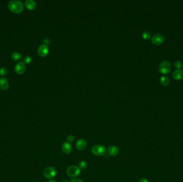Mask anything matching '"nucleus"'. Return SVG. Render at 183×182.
<instances>
[{
  "mask_svg": "<svg viewBox=\"0 0 183 182\" xmlns=\"http://www.w3.org/2000/svg\"><path fill=\"white\" fill-rule=\"evenodd\" d=\"M142 36L145 39H149L151 37V34L148 31H145L142 33Z\"/></svg>",
  "mask_w": 183,
  "mask_h": 182,
  "instance_id": "obj_18",
  "label": "nucleus"
},
{
  "mask_svg": "<svg viewBox=\"0 0 183 182\" xmlns=\"http://www.w3.org/2000/svg\"><path fill=\"white\" fill-rule=\"evenodd\" d=\"M15 70L17 73L19 74H23L26 70V65L24 62H19L17 63L15 67Z\"/></svg>",
  "mask_w": 183,
  "mask_h": 182,
  "instance_id": "obj_9",
  "label": "nucleus"
},
{
  "mask_svg": "<svg viewBox=\"0 0 183 182\" xmlns=\"http://www.w3.org/2000/svg\"><path fill=\"white\" fill-rule=\"evenodd\" d=\"M32 58L29 56H26L24 58V62L25 64H29L31 62Z\"/></svg>",
  "mask_w": 183,
  "mask_h": 182,
  "instance_id": "obj_21",
  "label": "nucleus"
},
{
  "mask_svg": "<svg viewBox=\"0 0 183 182\" xmlns=\"http://www.w3.org/2000/svg\"><path fill=\"white\" fill-rule=\"evenodd\" d=\"M173 77L175 80H180L183 79V70H176L173 73Z\"/></svg>",
  "mask_w": 183,
  "mask_h": 182,
  "instance_id": "obj_14",
  "label": "nucleus"
},
{
  "mask_svg": "<svg viewBox=\"0 0 183 182\" xmlns=\"http://www.w3.org/2000/svg\"><path fill=\"white\" fill-rule=\"evenodd\" d=\"M43 175L45 178L52 179L56 175V170L53 167H47L44 170Z\"/></svg>",
  "mask_w": 183,
  "mask_h": 182,
  "instance_id": "obj_5",
  "label": "nucleus"
},
{
  "mask_svg": "<svg viewBox=\"0 0 183 182\" xmlns=\"http://www.w3.org/2000/svg\"><path fill=\"white\" fill-rule=\"evenodd\" d=\"M70 182H84L81 179L79 178H73L71 180Z\"/></svg>",
  "mask_w": 183,
  "mask_h": 182,
  "instance_id": "obj_23",
  "label": "nucleus"
},
{
  "mask_svg": "<svg viewBox=\"0 0 183 182\" xmlns=\"http://www.w3.org/2000/svg\"><path fill=\"white\" fill-rule=\"evenodd\" d=\"M171 70L170 63L168 61H164L160 64L159 66V71L160 73L167 74L170 73Z\"/></svg>",
  "mask_w": 183,
  "mask_h": 182,
  "instance_id": "obj_4",
  "label": "nucleus"
},
{
  "mask_svg": "<svg viewBox=\"0 0 183 182\" xmlns=\"http://www.w3.org/2000/svg\"><path fill=\"white\" fill-rule=\"evenodd\" d=\"M139 182H149V181L146 178H141Z\"/></svg>",
  "mask_w": 183,
  "mask_h": 182,
  "instance_id": "obj_24",
  "label": "nucleus"
},
{
  "mask_svg": "<svg viewBox=\"0 0 183 182\" xmlns=\"http://www.w3.org/2000/svg\"><path fill=\"white\" fill-rule=\"evenodd\" d=\"M160 82L164 86H167L169 85L170 83V80L166 76H162L160 78Z\"/></svg>",
  "mask_w": 183,
  "mask_h": 182,
  "instance_id": "obj_15",
  "label": "nucleus"
},
{
  "mask_svg": "<svg viewBox=\"0 0 183 182\" xmlns=\"http://www.w3.org/2000/svg\"><path fill=\"white\" fill-rule=\"evenodd\" d=\"M119 149L116 146H110L108 149V153L111 156H116L118 154Z\"/></svg>",
  "mask_w": 183,
  "mask_h": 182,
  "instance_id": "obj_12",
  "label": "nucleus"
},
{
  "mask_svg": "<svg viewBox=\"0 0 183 182\" xmlns=\"http://www.w3.org/2000/svg\"><path fill=\"white\" fill-rule=\"evenodd\" d=\"M7 69L5 67H2L0 68V75L4 76L7 74Z\"/></svg>",
  "mask_w": 183,
  "mask_h": 182,
  "instance_id": "obj_19",
  "label": "nucleus"
},
{
  "mask_svg": "<svg viewBox=\"0 0 183 182\" xmlns=\"http://www.w3.org/2000/svg\"><path fill=\"white\" fill-rule=\"evenodd\" d=\"M74 139H75V137L73 135H70L67 137V141H68V142L69 143H73L74 141Z\"/></svg>",
  "mask_w": 183,
  "mask_h": 182,
  "instance_id": "obj_22",
  "label": "nucleus"
},
{
  "mask_svg": "<svg viewBox=\"0 0 183 182\" xmlns=\"http://www.w3.org/2000/svg\"><path fill=\"white\" fill-rule=\"evenodd\" d=\"M38 54L41 56L44 57L46 56L47 54H48L49 52V49L48 46L45 44H42L39 46L38 49Z\"/></svg>",
  "mask_w": 183,
  "mask_h": 182,
  "instance_id": "obj_8",
  "label": "nucleus"
},
{
  "mask_svg": "<svg viewBox=\"0 0 183 182\" xmlns=\"http://www.w3.org/2000/svg\"></svg>",
  "mask_w": 183,
  "mask_h": 182,
  "instance_id": "obj_27",
  "label": "nucleus"
},
{
  "mask_svg": "<svg viewBox=\"0 0 183 182\" xmlns=\"http://www.w3.org/2000/svg\"><path fill=\"white\" fill-rule=\"evenodd\" d=\"M8 8L12 13H19L24 9L23 3L18 0H12L9 2Z\"/></svg>",
  "mask_w": 183,
  "mask_h": 182,
  "instance_id": "obj_1",
  "label": "nucleus"
},
{
  "mask_svg": "<svg viewBox=\"0 0 183 182\" xmlns=\"http://www.w3.org/2000/svg\"><path fill=\"white\" fill-rule=\"evenodd\" d=\"M47 182H56L55 180H54V179H50V180H49Z\"/></svg>",
  "mask_w": 183,
  "mask_h": 182,
  "instance_id": "obj_25",
  "label": "nucleus"
},
{
  "mask_svg": "<svg viewBox=\"0 0 183 182\" xmlns=\"http://www.w3.org/2000/svg\"><path fill=\"white\" fill-rule=\"evenodd\" d=\"M79 167L80 169H85L87 167V163L85 161H80L79 162Z\"/></svg>",
  "mask_w": 183,
  "mask_h": 182,
  "instance_id": "obj_17",
  "label": "nucleus"
},
{
  "mask_svg": "<svg viewBox=\"0 0 183 182\" xmlns=\"http://www.w3.org/2000/svg\"><path fill=\"white\" fill-rule=\"evenodd\" d=\"M80 169L77 165H71L68 167L66 169V173L70 177H76L80 174Z\"/></svg>",
  "mask_w": 183,
  "mask_h": 182,
  "instance_id": "obj_2",
  "label": "nucleus"
},
{
  "mask_svg": "<svg viewBox=\"0 0 183 182\" xmlns=\"http://www.w3.org/2000/svg\"><path fill=\"white\" fill-rule=\"evenodd\" d=\"M62 149L63 153L66 154H69L72 151V146L71 144L68 141H65L63 143L62 145Z\"/></svg>",
  "mask_w": 183,
  "mask_h": 182,
  "instance_id": "obj_10",
  "label": "nucleus"
},
{
  "mask_svg": "<svg viewBox=\"0 0 183 182\" xmlns=\"http://www.w3.org/2000/svg\"><path fill=\"white\" fill-rule=\"evenodd\" d=\"M164 37L161 34H156L151 37V42L156 45H160L162 44L164 41Z\"/></svg>",
  "mask_w": 183,
  "mask_h": 182,
  "instance_id": "obj_7",
  "label": "nucleus"
},
{
  "mask_svg": "<svg viewBox=\"0 0 183 182\" xmlns=\"http://www.w3.org/2000/svg\"><path fill=\"white\" fill-rule=\"evenodd\" d=\"M107 149L103 145H96L94 146L92 149V152L94 155L102 156L106 154Z\"/></svg>",
  "mask_w": 183,
  "mask_h": 182,
  "instance_id": "obj_3",
  "label": "nucleus"
},
{
  "mask_svg": "<svg viewBox=\"0 0 183 182\" xmlns=\"http://www.w3.org/2000/svg\"><path fill=\"white\" fill-rule=\"evenodd\" d=\"M8 81L5 78H0V88L2 90H7L9 88Z\"/></svg>",
  "mask_w": 183,
  "mask_h": 182,
  "instance_id": "obj_13",
  "label": "nucleus"
},
{
  "mask_svg": "<svg viewBox=\"0 0 183 182\" xmlns=\"http://www.w3.org/2000/svg\"><path fill=\"white\" fill-rule=\"evenodd\" d=\"M25 5L26 8L32 10L36 9L37 7V3L33 0H26L25 1Z\"/></svg>",
  "mask_w": 183,
  "mask_h": 182,
  "instance_id": "obj_11",
  "label": "nucleus"
},
{
  "mask_svg": "<svg viewBox=\"0 0 183 182\" xmlns=\"http://www.w3.org/2000/svg\"><path fill=\"white\" fill-rule=\"evenodd\" d=\"M174 66L177 70H179V68H180L182 67V64L180 62H179L178 60H177V61H175L174 62Z\"/></svg>",
  "mask_w": 183,
  "mask_h": 182,
  "instance_id": "obj_20",
  "label": "nucleus"
},
{
  "mask_svg": "<svg viewBox=\"0 0 183 182\" xmlns=\"http://www.w3.org/2000/svg\"><path fill=\"white\" fill-rule=\"evenodd\" d=\"M87 143L85 139L83 138L79 139L76 143V147L79 151L84 150L87 147Z\"/></svg>",
  "mask_w": 183,
  "mask_h": 182,
  "instance_id": "obj_6",
  "label": "nucleus"
},
{
  "mask_svg": "<svg viewBox=\"0 0 183 182\" xmlns=\"http://www.w3.org/2000/svg\"><path fill=\"white\" fill-rule=\"evenodd\" d=\"M62 182H68V181H66V180H64V181H63Z\"/></svg>",
  "mask_w": 183,
  "mask_h": 182,
  "instance_id": "obj_26",
  "label": "nucleus"
},
{
  "mask_svg": "<svg viewBox=\"0 0 183 182\" xmlns=\"http://www.w3.org/2000/svg\"><path fill=\"white\" fill-rule=\"evenodd\" d=\"M21 54L17 51L13 52L11 54V58L15 61H19L21 59Z\"/></svg>",
  "mask_w": 183,
  "mask_h": 182,
  "instance_id": "obj_16",
  "label": "nucleus"
}]
</instances>
